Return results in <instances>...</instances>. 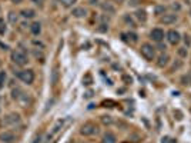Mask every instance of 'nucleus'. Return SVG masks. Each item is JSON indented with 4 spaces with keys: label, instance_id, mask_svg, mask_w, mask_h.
<instances>
[{
    "label": "nucleus",
    "instance_id": "obj_1",
    "mask_svg": "<svg viewBox=\"0 0 191 143\" xmlns=\"http://www.w3.org/2000/svg\"><path fill=\"white\" fill-rule=\"evenodd\" d=\"M140 53L147 62H153L155 59V47L150 43H143L140 47Z\"/></svg>",
    "mask_w": 191,
    "mask_h": 143
},
{
    "label": "nucleus",
    "instance_id": "obj_2",
    "mask_svg": "<svg viewBox=\"0 0 191 143\" xmlns=\"http://www.w3.org/2000/svg\"><path fill=\"white\" fill-rule=\"evenodd\" d=\"M97 132H99V126H97L96 123H93V122H87V123H84L80 129V133L83 136H93V135H96Z\"/></svg>",
    "mask_w": 191,
    "mask_h": 143
},
{
    "label": "nucleus",
    "instance_id": "obj_3",
    "mask_svg": "<svg viewBox=\"0 0 191 143\" xmlns=\"http://www.w3.org/2000/svg\"><path fill=\"white\" fill-rule=\"evenodd\" d=\"M17 77L22 80L23 83H27V84H32L34 82V72L27 69V70H22L17 73Z\"/></svg>",
    "mask_w": 191,
    "mask_h": 143
},
{
    "label": "nucleus",
    "instance_id": "obj_4",
    "mask_svg": "<svg viewBox=\"0 0 191 143\" xmlns=\"http://www.w3.org/2000/svg\"><path fill=\"white\" fill-rule=\"evenodd\" d=\"M11 60H13V63L17 64V66H24V64L27 63V57L23 52L15 50V52L11 53Z\"/></svg>",
    "mask_w": 191,
    "mask_h": 143
},
{
    "label": "nucleus",
    "instance_id": "obj_5",
    "mask_svg": "<svg viewBox=\"0 0 191 143\" xmlns=\"http://www.w3.org/2000/svg\"><path fill=\"white\" fill-rule=\"evenodd\" d=\"M150 39L153 41H155V43H161V41L164 40V30L160 29V27L153 29V30L150 32Z\"/></svg>",
    "mask_w": 191,
    "mask_h": 143
},
{
    "label": "nucleus",
    "instance_id": "obj_6",
    "mask_svg": "<svg viewBox=\"0 0 191 143\" xmlns=\"http://www.w3.org/2000/svg\"><path fill=\"white\" fill-rule=\"evenodd\" d=\"M167 40H168L170 45H178L181 40V34L178 33L177 30H174V29H171V30L167 32Z\"/></svg>",
    "mask_w": 191,
    "mask_h": 143
},
{
    "label": "nucleus",
    "instance_id": "obj_7",
    "mask_svg": "<svg viewBox=\"0 0 191 143\" xmlns=\"http://www.w3.org/2000/svg\"><path fill=\"white\" fill-rule=\"evenodd\" d=\"M177 20H178V16L174 13H167V15L161 16V23H164V24H173Z\"/></svg>",
    "mask_w": 191,
    "mask_h": 143
},
{
    "label": "nucleus",
    "instance_id": "obj_8",
    "mask_svg": "<svg viewBox=\"0 0 191 143\" xmlns=\"http://www.w3.org/2000/svg\"><path fill=\"white\" fill-rule=\"evenodd\" d=\"M16 140V136L13 132H3L0 133V142L3 143H13Z\"/></svg>",
    "mask_w": 191,
    "mask_h": 143
},
{
    "label": "nucleus",
    "instance_id": "obj_9",
    "mask_svg": "<svg viewBox=\"0 0 191 143\" xmlns=\"http://www.w3.org/2000/svg\"><path fill=\"white\" fill-rule=\"evenodd\" d=\"M4 124H17L20 123V116H19L17 113H10L9 116L4 117Z\"/></svg>",
    "mask_w": 191,
    "mask_h": 143
},
{
    "label": "nucleus",
    "instance_id": "obj_10",
    "mask_svg": "<svg viewBox=\"0 0 191 143\" xmlns=\"http://www.w3.org/2000/svg\"><path fill=\"white\" fill-rule=\"evenodd\" d=\"M168 63H170V56L167 54V53H161V54L158 56L157 64L160 66V67H165V66H167Z\"/></svg>",
    "mask_w": 191,
    "mask_h": 143
},
{
    "label": "nucleus",
    "instance_id": "obj_11",
    "mask_svg": "<svg viewBox=\"0 0 191 143\" xmlns=\"http://www.w3.org/2000/svg\"><path fill=\"white\" fill-rule=\"evenodd\" d=\"M101 142L103 143H117V137H116V135H113L111 132H106L103 135Z\"/></svg>",
    "mask_w": 191,
    "mask_h": 143
},
{
    "label": "nucleus",
    "instance_id": "obj_12",
    "mask_svg": "<svg viewBox=\"0 0 191 143\" xmlns=\"http://www.w3.org/2000/svg\"><path fill=\"white\" fill-rule=\"evenodd\" d=\"M71 15H73L74 17L80 19V17H84V16L87 15V11H86V9H84V7H76V9H73Z\"/></svg>",
    "mask_w": 191,
    "mask_h": 143
},
{
    "label": "nucleus",
    "instance_id": "obj_13",
    "mask_svg": "<svg viewBox=\"0 0 191 143\" xmlns=\"http://www.w3.org/2000/svg\"><path fill=\"white\" fill-rule=\"evenodd\" d=\"M136 17H137L138 22H143V23L147 22V13H146V10H137L136 11Z\"/></svg>",
    "mask_w": 191,
    "mask_h": 143
},
{
    "label": "nucleus",
    "instance_id": "obj_14",
    "mask_svg": "<svg viewBox=\"0 0 191 143\" xmlns=\"http://www.w3.org/2000/svg\"><path fill=\"white\" fill-rule=\"evenodd\" d=\"M20 15H22L24 19H33L34 16H36V13H34V10H32V9H26V10H22Z\"/></svg>",
    "mask_w": 191,
    "mask_h": 143
},
{
    "label": "nucleus",
    "instance_id": "obj_15",
    "mask_svg": "<svg viewBox=\"0 0 191 143\" xmlns=\"http://www.w3.org/2000/svg\"><path fill=\"white\" fill-rule=\"evenodd\" d=\"M30 30H32V33H33V34H39L41 32V24L39 22L33 23V24L30 26Z\"/></svg>",
    "mask_w": 191,
    "mask_h": 143
},
{
    "label": "nucleus",
    "instance_id": "obj_16",
    "mask_svg": "<svg viewBox=\"0 0 191 143\" xmlns=\"http://www.w3.org/2000/svg\"><path fill=\"white\" fill-rule=\"evenodd\" d=\"M59 2L63 7H73L74 4L77 3V0H59Z\"/></svg>",
    "mask_w": 191,
    "mask_h": 143
},
{
    "label": "nucleus",
    "instance_id": "obj_17",
    "mask_svg": "<svg viewBox=\"0 0 191 143\" xmlns=\"http://www.w3.org/2000/svg\"><path fill=\"white\" fill-rule=\"evenodd\" d=\"M125 36L129 37V41H131V43H137V40H138V36L136 33H133V32H129Z\"/></svg>",
    "mask_w": 191,
    "mask_h": 143
},
{
    "label": "nucleus",
    "instance_id": "obj_18",
    "mask_svg": "<svg viewBox=\"0 0 191 143\" xmlns=\"http://www.w3.org/2000/svg\"><path fill=\"white\" fill-rule=\"evenodd\" d=\"M91 83H93L91 75H90V73H87V75H86L84 77H83V84H84V86H90Z\"/></svg>",
    "mask_w": 191,
    "mask_h": 143
},
{
    "label": "nucleus",
    "instance_id": "obj_19",
    "mask_svg": "<svg viewBox=\"0 0 191 143\" xmlns=\"http://www.w3.org/2000/svg\"><path fill=\"white\" fill-rule=\"evenodd\" d=\"M101 122H103L104 124H107V126H110V124L113 123V119H111V116H108V115H104V116H101Z\"/></svg>",
    "mask_w": 191,
    "mask_h": 143
},
{
    "label": "nucleus",
    "instance_id": "obj_20",
    "mask_svg": "<svg viewBox=\"0 0 191 143\" xmlns=\"http://www.w3.org/2000/svg\"><path fill=\"white\" fill-rule=\"evenodd\" d=\"M4 82H6V72H0V89L4 87Z\"/></svg>",
    "mask_w": 191,
    "mask_h": 143
},
{
    "label": "nucleus",
    "instance_id": "obj_21",
    "mask_svg": "<svg viewBox=\"0 0 191 143\" xmlns=\"http://www.w3.org/2000/svg\"><path fill=\"white\" fill-rule=\"evenodd\" d=\"M178 54H180L181 57H187V56H188L187 47H180V49H178Z\"/></svg>",
    "mask_w": 191,
    "mask_h": 143
},
{
    "label": "nucleus",
    "instance_id": "obj_22",
    "mask_svg": "<svg viewBox=\"0 0 191 143\" xmlns=\"http://www.w3.org/2000/svg\"><path fill=\"white\" fill-rule=\"evenodd\" d=\"M9 20H10V23L17 22V15H16L15 11H10V13H9Z\"/></svg>",
    "mask_w": 191,
    "mask_h": 143
},
{
    "label": "nucleus",
    "instance_id": "obj_23",
    "mask_svg": "<svg viewBox=\"0 0 191 143\" xmlns=\"http://www.w3.org/2000/svg\"><path fill=\"white\" fill-rule=\"evenodd\" d=\"M164 11H165L164 6H158V7H155V13H157V15H164Z\"/></svg>",
    "mask_w": 191,
    "mask_h": 143
},
{
    "label": "nucleus",
    "instance_id": "obj_24",
    "mask_svg": "<svg viewBox=\"0 0 191 143\" xmlns=\"http://www.w3.org/2000/svg\"><path fill=\"white\" fill-rule=\"evenodd\" d=\"M60 126H63V120H59V122H57V123H56L54 129H53V133L59 132V130H60Z\"/></svg>",
    "mask_w": 191,
    "mask_h": 143
},
{
    "label": "nucleus",
    "instance_id": "obj_25",
    "mask_svg": "<svg viewBox=\"0 0 191 143\" xmlns=\"http://www.w3.org/2000/svg\"><path fill=\"white\" fill-rule=\"evenodd\" d=\"M161 143H176V142H174V140L171 139V137H168V136H165V137H163Z\"/></svg>",
    "mask_w": 191,
    "mask_h": 143
},
{
    "label": "nucleus",
    "instance_id": "obj_26",
    "mask_svg": "<svg viewBox=\"0 0 191 143\" xmlns=\"http://www.w3.org/2000/svg\"><path fill=\"white\" fill-rule=\"evenodd\" d=\"M57 75H59V73H57V70H54L53 72V84H56V83H57Z\"/></svg>",
    "mask_w": 191,
    "mask_h": 143
},
{
    "label": "nucleus",
    "instance_id": "obj_27",
    "mask_svg": "<svg viewBox=\"0 0 191 143\" xmlns=\"http://www.w3.org/2000/svg\"><path fill=\"white\" fill-rule=\"evenodd\" d=\"M32 2H33L34 4H37V6H43L46 0H32Z\"/></svg>",
    "mask_w": 191,
    "mask_h": 143
},
{
    "label": "nucleus",
    "instance_id": "obj_28",
    "mask_svg": "<svg viewBox=\"0 0 191 143\" xmlns=\"http://www.w3.org/2000/svg\"><path fill=\"white\" fill-rule=\"evenodd\" d=\"M103 9H104V10H108L110 13H113V11H114V9L111 7V6H108V4H103Z\"/></svg>",
    "mask_w": 191,
    "mask_h": 143
},
{
    "label": "nucleus",
    "instance_id": "obj_29",
    "mask_svg": "<svg viewBox=\"0 0 191 143\" xmlns=\"http://www.w3.org/2000/svg\"><path fill=\"white\" fill-rule=\"evenodd\" d=\"M184 41H185V45H190V39H188V36H184Z\"/></svg>",
    "mask_w": 191,
    "mask_h": 143
},
{
    "label": "nucleus",
    "instance_id": "obj_30",
    "mask_svg": "<svg viewBox=\"0 0 191 143\" xmlns=\"http://www.w3.org/2000/svg\"><path fill=\"white\" fill-rule=\"evenodd\" d=\"M173 9H177V10H180V4H173Z\"/></svg>",
    "mask_w": 191,
    "mask_h": 143
},
{
    "label": "nucleus",
    "instance_id": "obj_31",
    "mask_svg": "<svg viewBox=\"0 0 191 143\" xmlns=\"http://www.w3.org/2000/svg\"><path fill=\"white\" fill-rule=\"evenodd\" d=\"M187 76H188V80H190V83H191V72H190V73H188Z\"/></svg>",
    "mask_w": 191,
    "mask_h": 143
},
{
    "label": "nucleus",
    "instance_id": "obj_32",
    "mask_svg": "<svg viewBox=\"0 0 191 143\" xmlns=\"http://www.w3.org/2000/svg\"><path fill=\"white\" fill-rule=\"evenodd\" d=\"M34 143H40V137H39V139H36V142Z\"/></svg>",
    "mask_w": 191,
    "mask_h": 143
},
{
    "label": "nucleus",
    "instance_id": "obj_33",
    "mask_svg": "<svg viewBox=\"0 0 191 143\" xmlns=\"http://www.w3.org/2000/svg\"><path fill=\"white\" fill-rule=\"evenodd\" d=\"M2 24H3V19H0V26H2Z\"/></svg>",
    "mask_w": 191,
    "mask_h": 143
},
{
    "label": "nucleus",
    "instance_id": "obj_34",
    "mask_svg": "<svg viewBox=\"0 0 191 143\" xmlns=\"http://www.w3.org/2000/svg\"><path fill=\"white\" fill-rule=\"evenodd\" d=\"M118 2H123V0H118Z\"/></svg>",
    "mask_w": 191,
    "mask_h": 143
},
{
    "label": "nucleus",
    "instance_id": "obj_35",
    "mask_svg": "<svg viewBox=\"0 0 191 143\" xmlns=\"http://www.w3.org/2000/svg\"><path fill=\"white\" fill-rule=\"evenodd\" d=\"M190 15H191V10H190Z\"/></svg>",
    "mask_w": 191,
    "mask_h": 143
}]
</instances>
